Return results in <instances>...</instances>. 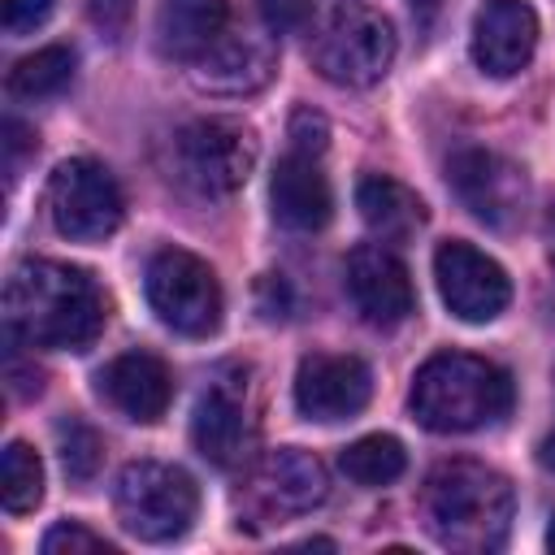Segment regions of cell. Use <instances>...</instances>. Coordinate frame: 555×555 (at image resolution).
<instances>
[{"label":"cell","instance_id":"obj_1","mask_svg":"<svg viewBox=\"0 0 555 555\" xmlns=\"http://www.w3.org/2000/svg\"><path fill=\"white\" fill-rule=\"evenodd\" d=\"M4 330L26 347L87 351L104 330V295L78 264L22 260L4 282Z\"/></svg>","mask_w":555,"mask_h":555},{"label":"cell","instance_id":"obj_2","mask_svg":"<svg viewBox=\"0 0 555 555\" xmlns=\"http://www.w3.org/2000/svg\"><path fill=\"white\" fill-rule=\"evenodd\" d=\"M512 481L481 460H442L421 486L425 533L460 555L499 551L512 529Z\"/></svg>","mask_w":555,"mask_h":555},{"label":"cell","instance_id":"obj_3","mask_svg":"<svg viewBox=\"0 0 555 555\" xmlns=\"http://www.w3.org/2000/svg\"><path fill=\"white\" fill-rule=\"evenodd\" d=\"M408 408L429 434H468L507 416L512 373L473 351H438L416 369Z\"/></svg>","mask_w":555,"mask_h":555},{"label":"cell","instance_id":"obj_4","mask_svg":"<svg viewBox=\"0 0 555 555\" xmlns=\"http://www.w3.org/2000/svg\"><path fill=\"white\" fill-rule=\"evenodd\" d=\"M113 512L139 542H173L199 512V486L186 468L165 460H130L113 486Z\"/></svg>","mask_w":555,"mask_h":555},{"label":"cell","instance_id":"obj_5","mask_svg":"<svg viewBox=\"0 0 555 555\" xmlns=\"http://www.w3.org/2000/svg\"><path fill=\"white\" fill-rule=\"evenodd\" d=\"M395 26L386 13L343 0L330 9L312 39V61L334 87H373L395 65Z\"/></svg>","mask_w":555,"mask_h":555},{"label":"cell","instance_id":"obj_6","mask_svg":"<svg viewBox=\"0 0 555 555\" xmlns=\"http://www.w3.org/2000/svg\"><path fill=\"white\" fill-rule=\"evenodd\" d=\"M256 165V134L234 117H199L173 134V178L204 195L225 199L234 195Z\"/></svg>","mask_w":555,"mask_h":555},{"label":"cell","instance_id":"obj_7","mask_svg":"<svg viewBox=\"0 0 555 555\" xmlns=\"http://www.w3.org/2000/svg\"><path fill=\"white\" fill-rule=\"evenodd\" d=\"M143 291H147L152 312H156L173 334H186V338H208V334H217L221 312H225L221 282H217V273L208 269V260H199L195 251H186V247H160V251L147 260Z\"/></svg>","mask_w":555,"mask_h":555},{"label":"cell","instance_id":"obj_8","mask_svg":"<svg viewBox=\"0 0 555 555\" xmlns=\"http://www.w3.org/2000/svg\"><path fill=\"white\" fill-rule=\"evenodd\" d=\"M126 199L108 165L91 156H69L48 178V217L61 238L100 243L121 225Z\"/></svg>","mask_w":555,"mask_h":555},{"label":"cell","instance_id":"obj_9","mask_svg":"<svg viewBox=\"0 0 555 555\" xmlns=\"http://www.w3.org/2000/svg\"><path fill=\"white\" fill-rule=\"evenodd\" d=\"M447 182L460 204L490 230H516L529 208V178L525 169L490 147H464L447 165Z\"/></svg>","mask_w":555,"mask_h":555},{"label":"cell","instance_id":"obj_10","mask_svg":"<svg viewBox=\"0 0 555 555\" xmlns=\"http://www.w3.org/2000/svg\"><path fill=\"white\" fill-rule=\"evenodd\" d=\"M434 282H438V295L451 308V317H460L468 325H486V321H494L512 304L507 269L494 256H486L481 247L464 243V238L438 243V251H434Z\"/></svg>","mask_w":555,"mask_h":555},{"label":"cell","instance_id":"obj_11","mask_svg":"<svg viewBox=\"0 0 555 555\" xmlns=\"http://www.w3.org/2000/svg\"><path fill=\"white\" fill-rule=\"evenodd\" d=\"M373 395V373L360 356H334V351H312L295 369V412L304 421H347L364 412Z\"/></svg>","mask_w":555,"mask_h":555},{"label":"cell","instance_id":"obj_12","mask_svg":"<svg viewBox=\"0 0 555 555\" xmlns=\"http://www.w3.org/2000/svg\"><path fill=\"white\" fill-rule=\"evenodd\" d=\"M191 87L204 95H256L278 69V48L251 30H225L195 61H186Z\"/></svg>","mask_w":555,"mask_h":555},{"label":"cell","instance_id":"obj_13","mask_svg":"<svg viewBox=\"0 0 555 555\" xmlns=\"http://www.w3.org/2000/svg\"><path fill=\"white\" fill-rule=\"evenodd\" d=\"M347 295H351L356 312L382 330L408 321L416 308L408 264L386 243H360L347 256Z\"/></svg>","mask_w":555,"mask_h":555},{"label":"cell","instance_id":"obj_14","mask_svg":"<svg viewBox=\"0 0 555 555\" xmlns=\"http://www.w3.org/2000/svg\"><path fill=\"white\" fill-rule=\"evenodd\" d=\"M533 48H538V13L525 0H486L477 9L468 52L481 74L512 78L533 61Z\"/></svg>","mask_w":555,"mask_h":555},{"label":"cell","instance_id":"obj_15","mask_svg":"<svg viewBox=\"0 0 555 555\" xmlns=\"http://www.w3.org/2000/svg\"><path fill=\"white\" fill-rule=\"evenodd\" d=\"M191 442L212 468H243L256 455V421L238 390L212 386L191 412Z\"/></svg>","mask_w":555,"mask_h":555},{"label":"cell","instance_id":"obj_16","mask_svg":"<svg viewBox=\"0 0 555 555\" xmlns=\"http://www.w3.org/2000/svg\"><path fill=\"white\" fill-rule=\"evenodd\" d=\"M100 395L139 425H152L165 416L173 399V373L152 351H121L100 369Z\"/></svg>","mask_w":555,"mask_h":555},{"label":"cell","instance_id":"obj_17","mask_svg":"<svg viewBox=\"0 0 555 555\" xmlns=\"http://www.w3.org/2000/svg\"><path fill=\"white\" fill-rule=\"evenodd\" d=\"M256 494L269 512L299 516V512H312L317 503H325L330 473L312 451L278 447V451H264L260 464H256Z\"/></svg>","mask_w":555,"mask_h":555},{"label":"cell","instance_id":"obj_18","mask_svg":"<svg viewBox=\"0 0 555 555\" xmlns=\"http://www.w3.org/2000/svg\"><path fill=\"white\" fill-rule=\"evenodd\" d=\"M269 204H273V221L295 234H317L334 217L330 178L317 169L312 156H299V152L278 160L269 178Z\"/></svg>","mask_w":555,"mask_h":555},{"label":"cell","instance_id":"obj_19","mask_svg":"<svg viewBox=\"0 0 555 555\" xmlns=\"http://www.w3.org/2000/svg\"><path fill=\"white\" fill-rule=\"evenodd\" d=\"M356 208H360V221L369 225V234L382 238V243L412 238L429 217L425 199L390 173H364L356 182Z\"/></svg>","mask_w":555,"mask_h":555},{"label":"cell","instance_id":"obj_20","mask_svg":"<svg viewBox=\"0 0 555 555\" xmlns=\"http://www.w3.org/2000/svg\"><path fill=\"white\" fill-rule=\"evenodd\" d=\"M230 0H160L156 9V43L165 56L195 61L208 43L225 35Z\"/></svg>","mask_w":555,"mask_h":555},{"label":"cell","instance_id":"obj_21","mask_svg":"<svg viewBox=\"0 0 555 555\" xmlns=\"http://www.w3.org/2000/svg\"><path fill=\"white\" fill-rule=\"evenodd\" d=\"M74 65H78L74 48H65V43H48V48L22 56V61L9 69L4 87H9L13 100H48V95H61V91L69 87Z\"/></svg>","mask_w":555,"mask_h":555},{"label":"cell","instance_id":"obj_22","mask_svg":"<svg viewBox=\"0 0 555 555\" xmlns=\"http://www.w3.org/2000/svg\"><path fill=\"white\" fill-rule=\"evenodd\" d=\"M338 468L356 486H369L373 490V486H390L395 477H403L408 451H403V442L395 434H364V438H356V442L343 447Z\"/></svg>","mask_w":555,"mask_h":555},{"label":"cell","instance_id":"obj_23","mask_svg":"<svg viewBox=\"0 0 555 555\" xmlns=\"http://www.w3.org/2000/svg\"><path fill=\"white\" fill-rule=\"evenodd\" d=\"M0 499L13 516L35 512L43 499V460L26 442H9L0 460Z\"/></svg>","mask_w":555,"mask_h":555},{"label":"cell","instance_id":"obj_24","mask_svg":"<svg viewBox=\"0 0 555 555\" xmlns=\"http://www.w3.org/2000/svg\"><path fill=\"white\" fill-rule=\"evenodd\" d=\"M56 438H61V464H65V473H69L74 481L95 477V468H100V451H104L100 438H95V429L69 416V421H61Z\"/></svg>","mask_w":555,"mask_h":555},{"label":"cell","instance_id":"obj_25","mask_svg":"<svg viewBox=\"0 0 555 555\" xmlns=\"http://www.w3.org/2000/svg\"><path fill=\"white\" fill-rule=\"evenodd\" d=\"M43 555H117V546L113 542H104L100 533H91L87 525H78V520H61V525H52L48 533H43Z\"/></svg>","mask_w":555,"mask_h":555},{"label":"cell","instance_id":"obj_26","mask_svg":"<svg viewBox=\"0 0 555 555\" xmlns=\"http://www.w3.org/2000/svg\"><path fill=\"white\" fill-rule=\"evenodd\" d=\"M286 139H291V152H299V156H321L325 147H330V121L317 113V108H295L291 113V126H286Z\"/></svg>","mask_w":555,"mask_h":555},{"label":"cell","instance_id":"obj_27","mask_svg":"<svg viewBox=\"0 0 555 555\" xmlns=\"http://www.w3.org/2000/svg\"><path fill=\"white\" fill-rule=\"evenodd\" d=\"M56 0H0V22L9 35H30L52 17Z\"/></svg>","mask_w":555,"mask_h":555},{"label":"cell","instance_id":"obj_28","mask_svg":"<svg viewBox=\"0 0 555 555\" xmlns=\"http://www.w3.org/2000/svg\"><path fill=\"white\" fill-rule=\"evenodd\" d=\"M260 4V17L273 35H286V30H299L312 13V0H256Z\"/></svg>","mask_w":555,"mask_h":555},{"label":"cell","instance_id":"obj_29","mask_svg":"<svg viewBox=\"0 0 555 555\" xmlns=\"http://www.w3.org/2000/svg\"><path fill=\"white\" fill-rule=\"evenodd\" d=\"M542 238H546V260L555 264V195L546 204V217H542Z\"/></svg>","mask_w":555,"mask_h":555},{"label":"cell","instance_id":"obj_30","mask_svg":"<svg viewBox=\"0 0 555 555\" xmlns=\"http://www.w3.org/2000/svg\"><path fill=\"white\" fill-rule=\"evenodd\" d=\"M408 9H412V17H416L421 26H429V22H434V13L442 9V0H408Z\"/></svg>","mask_w":555,"mask_h":555},{"label":"cell","instance_id":"obj_31","mask_svg":"<svg viewBox=\"0 0 555 555\" xmlns=\"http://www.w3.org/2000/svg\"><path fill=\"white\" fill-rule=\"evenodd\" d=\"M538 460H542V464H546V468L555 473V429H551V434L542 438V447H538Z\"/></svg>","mask_w":555,"mask_h":555},{"label":"cell","instance_id":"obj_32","mask_svg":"<svg viewBox=\"0 0 555 555\" xmlns=\"http://www.w3.org/2000/svg\"><path fill=\"white\" fill-rule=\"evenodd\" d=\"M546 546L555 551V516H551V529H546Z\"/></svg>","mask_w":555,"mask_h":555}]
</instances>
